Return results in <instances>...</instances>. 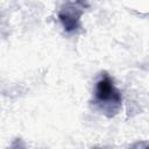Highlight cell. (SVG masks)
Listing matches in <instances>:
<instances>
[{"instance_id": "1", "label": "cell", "mask_w": 149, "mask_h": 149, "mask_svg": "<svg viewBox=\"0 0 149 149\" xmlns=\"http://www.w3.org/2000/svg\"><path fill=\"white\" fill-rule=\"evenodd\" d=\"M95 101L102 106L105 111L115 112L121 105V94L119 90L114 86L113 80L106 74L100 80H98L94 90Z\"/></svg>"}, {"instance_id": "2", "label": "cell", "mask_w": 149, "mask_h": 149, "mask_svg": "<svg viewBox=\"0 0 149 149\" xmlns=\"http://www.w3.org/2000/svg\"><path fill=\"white\" fill-rule=\"evenodd\" d=\"M80 14H81V12H78L77 8H74L72 6L66 7L65 9H63L59 13L61 21H62V23H63V26L65 27L66 30L76 29V27L78 26V22H79Z\"/></svg>"}]
</instances>
